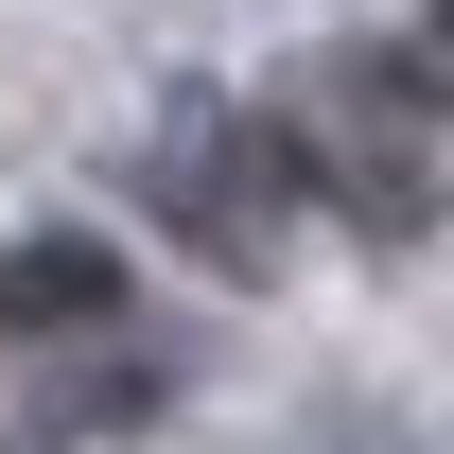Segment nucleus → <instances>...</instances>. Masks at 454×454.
<instances>
[{
  "label": "nucleus",
  "mask_w": 454,
  "mask_h": 454,
  "mask_svg": "<svg viewBox=\"0 0 454 454\" xmlns=\"http://www.w3.org/2000/svg\"><path fill=\"white\" fill-rule=\"evenodd\" d=\"M280 175H297V140L280 122H192L158 158V210L210 245V262H262V210H280Z\"/></svg>",
  "instance_id": "obj_2"
},
{
  "label": "nucleus",
  "mask_w": 454,
  "mask_h": 454,
  "mask_svg": "<svg viewBox=\"0 0 454 454\" xmlns=\"http://www.w3.org/2000/svg\"><path fill=\"white\" fill-rule=\"evenodd\" d=\"M297 140V175H333L367 227H402L419 210V53H349L333 88H315V122H280Z\"/></svg>",
  "instance_id": "obj_1"
},
{
  "label": "nucleus",
  "mask_w": 454,
  "mask_h": 454,
  "mask_svg": "<svg viewBox=\"0 0 454 454\" xmlns=\"http://www.w3.org/2000/svg\"><path fill=\"white\" fill-rule=\"evenodd\" d=\"M106 262H88V245H18V262H0V333H88V315H106Z\"/></svg>",
  "instance_id": "obj_3"
}]
</instances>
